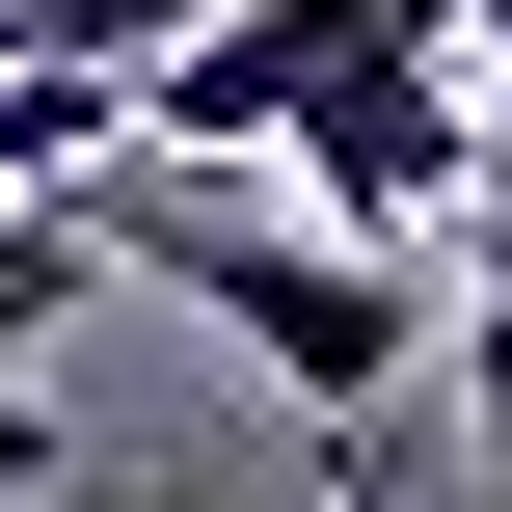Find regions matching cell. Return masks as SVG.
Returning <instances> with one entry per match:
<instances>
[{
  "label": "cell",
  "mask_w": 512,
  "mask_h": 512,
  "mask_svg": "<svg viewBox=\"0 0 512 512\" xmlns=\"http://www.w3.org/2000/svg\"><path fill=\"white\" fill-rule=\"evenodd\" d=\"M459 432L512 459V135H486V216H459Z\"/></svg>",
  "instance_id": "obj_3"
},
{
  "label": "cell",
  "mask_w": 512,
  "mask_h": 512,
  "mask_svg": "<svg viewBox=\"0 0 512 512\" xmlns=\"http://www.w3.org/2000/svg\"><path fill=\"white\" fill-rule=\"evenodd\" d=\"M459 27H486V81H512V0H459Z\"/></svg>",
  "instance_id": "obj_5"
},
{
  "label": "cell",
  "mask_w": 512,
  "mask_h": 512,
  "mask_svg": "<svg viewBox=\"0 0 512 512\" xmlns=\"http://www.w3.org/2000/svg\"><path fill=\"white\" fill-rule=\"evenodd\" d=\"M27 486H81V432H54L27 378H0V512H27Z\"/></svg>",
  "instance_id": "obj_4"
},
{
  "label": "cell",
  "mask_w": 512,
  "mask_h": 512,
  "mask_svg": "<svg viewBox=\"0 0 512 512\" xmlns=\"http://www.w3.org/2000/svg\"><path fill=\"white\" fill-rule=\"evenodd\" d=\"M81 243L108 270H162L297 432H378L405 405V351H432V270H378V243H324V216H270V189H216V162H108L81 189Z\"/></svg>",
  "instance_id": "obj_1"
},
{
  "label": "cell",
  "mask_w": 512,
  "mask_h": 512,
  "mask_svg": "<svg viewBox=\"0 0 512 512\" xmlns=\"http://www.w3.org/2000/svg\"><path fill=\"white\" fill-rule=\"evenodd\" d=\"M189 27H216V0H0V54H27V81H162Z\"/></svg>",
  "instance_id": "obj_2"
}]
</instances>
